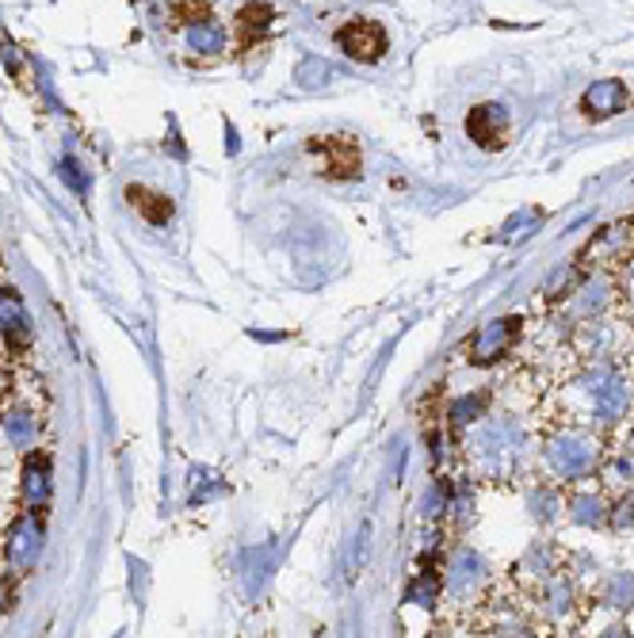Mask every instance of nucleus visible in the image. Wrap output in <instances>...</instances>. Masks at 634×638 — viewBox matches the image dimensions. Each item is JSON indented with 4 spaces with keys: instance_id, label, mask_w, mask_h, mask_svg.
Masks as SVG:
<instances>
[{
    "instance_id": "obj_2",
    "label": "nucleus",
    "mask_w": 634,
    "mask_h": 638,
    "mask_svg": "<svg viewBox=\"0 0 634 638\" xmlns=\"http://www.w3.org/2000/svg\"><path fill=\"white\" fill-rule=\"evenodd\" d=\"M467 462L475 467L481 482H512L527 467V433L520 428L516 417L489 413L470 433Z\"/></svg>"
},
{
    "instance_id": "obj_6",
    "label": "nucleus",
    "mask_w": 634,
    "mask_h": 638,
    "mask_svg": "<svg viewBox=\"0 0 634 638\" xmlns=\"http://www.w3.org/2000/svg\"><path fill=\"white\" fill-rule=\"evenodd\" d=\"M310 149L318 154V172L329 180L359 177V146L352 138H314Z\"/></svg>"
},
{
    "instance_id": "obj_4",
    "label": "nucleus",
    "mask_w": 634,
    "mask_h": 638,
    "mask_svg": "<svg viewBox=\"0 0 634 638\" xmlns=\"http://www.w3.org/2000/svg\"><path fill=\"white\" fill-rule=\"evenodd\" d=\"M631 257H634V219L612 222V226L600 230V234L581 249L577 265H581L585 272H620Z\"/></svg>"
},
{
    "instance_id": "obj_1",
    "label": "nucleus",
    "mask_w": 634,
    "mask_h": 638,
    "mask_svg": "<svg viewBox=\"0 0 634 638\" xmlns=\"http://www.w3.org/2000/svg\"><path fill=\"white\" fill-rule=\"evenodd\" d=\"M547 410L555 413V425H585L600 428L620 425L631 410V374L623 367L581 363L574 379H561L550 387Z\"/></svg>"
},
{
    "instance_id": "obj_13",
    "label": "nucleus",
    "mask_w": 634,
    "mask_h": 638,
    "mask_svg": "<svg viewBox=\"0 0 634 638\" xmlns=\"http://www.w3.org/2000/svg\"><path fill=\"white\" fill-rule=\"evenodd\" d=\"M615 283H620L623 302H627V306L634 310V257L620 268V272H615Z\"/></svg>"
},
{
    "instance_id": "obj_7",
    "label": "nucleus",
    "mask_w": 634,
    "mask_h": 638,
    "mask_svg": "<svg viewBox=\"0 0 634 638\" xmlns=\"http://www.w3.org/2000/svg\"><path fill=\"white\" fill-rule=\"evenodd\" d=\"M520 337V322L516 317H501V322H489L470 337L467 352H470V363H493L501 360L504 352H512Z\"/></svg>"
},
{
    "instance_id": "obj_12",
    "label": "nucleus",
    "mask_w": 634,
    "mask_h": 638,
    "mask_svg": "<svg viewBox=\"0 0 634 638\" xmlns=\"http://www.w3.org/2000/svg\"><path fill=\"white\" fill-rule=\"evenodd\" d=\"M126 195H131V206H138V211L146 214L149 222H168V219H173V203H168L165 195H154V191H142V188H131Z\"/></svg>"
},
{
    "instance_id": "obj_9",
    "label": "nucleus",
    "mask_w": 634,
    "mask_h": 638,
    "mask_svg": "<svg viewBox=\"0 0 634 638\" xmlns=\"http://www.w3.org/2000/svg\"><path fill=\"white\" fill-rule=\"evenodd\" d=\"M623 108H627V85L623 81H597L589 92L581 96V111L589 119L620 115Z\"/></svg>"
},
{
    "instance_id": "obj_11",
    "label": "nucleus",
    "mask_w": 634,
    "mask_h": 638,
    "mask_svg": "<svg viewBox=\"0 0 634 638\" xmlns=\"http://www.w3.org/2000/svg\"><path fill=\"white\" fill-rule=\"evenodd\" d=\"M268 27H271V8L268 4H248L245 12L237 15L241 46H253V38H260Z\"/></svg>"
},
{
    "instance_id": "obj_5",
    "label": "nucleus",
    "mask_w": 634,
    "mask_h": 638,
    "mask_svg": "<svg viewBox=\"0 0 634 638\" xmlns=\"http://www.w3.org/2000/svg\"><path fill=\"white\" fill-rule=\"evenodd\" d=\"M336 46H341L352 61L371 66V61H379L382 54L390 51V38H387V31H382V23L367 20V15H356V20H348L336 31Z\"/></svg>"
},
{
    "instance_id": "obj_3",
    "label": "nucleus",
    "mask_w": 634,
    "mask_h": 638,
    "mask_svg": "<svg viewBox=\"0 0 634 638\" xmlns=\"http://www.w3.org/2000/svg\"><path fill=\"white\" fill-rule=\"evenodd\" d=\"M608 444L600 428L585 425H550V433L543 436V462L558 482H577L589 478L600 467Z\"/></svg>"
},
{
    "instance_id": "obj_8",
    "label": "nucleus",
    "mask_w": 634,
    "mask_h": 638,
    "mask_svg": "<svg viewBox=\"0 0 634 638\" xmlns=\"http://www.w3.org/2000/svg\"><path fill=\"white\" fill-rule=\"evenodd\" d=\"M467 134L478 149H504L509 146V115H504L501 103H481L467 115Z\"/></svg>"
},
{
    "instance_id": "obj_10",
    "label": "nucleus",
    "mask_w": 634,
    "mask_h": 638,
    "mask_svg": "<svg viewBox=\"0 0 634 638\" xmlns=\"http://www.w3.org/2000/svg\"><path fill=\"white\" fill-rule=\"evenodd\" d=\"M597 470L604 478H612L615 485L634 482V425L627 428V436H623L620 444H612V448L604 451V459H600Z\"/></svg>"
}]
</instances>
